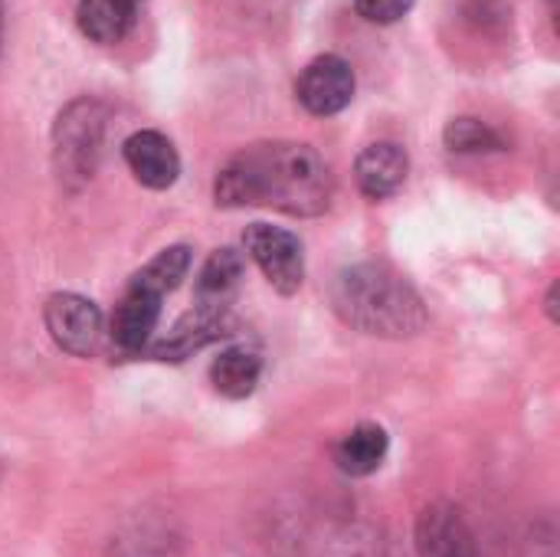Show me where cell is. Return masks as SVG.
Masks as SVG:
<instances>
[{"instance_id":"1","label":"cell","mask_w":560,"mask_h":557,"mask_svg":"<svg viewBox=\"0 0 560 557\" xmlns=\"http://www.w3.org/2000/svg\"><path fill=\"white\" fill-rule=\"evenodd\" d=\"M335 181L312 144L262 141L223 164L213 184L217 207H272L289 217H318L331 207Z\"/></svg>"},{"instance_id":"2","label":"cell","mask_w":560,"mask_h":557,"mask_svg":"<svg viewBox=\"0 0 560 557\" xmlns=\"http://www.w3.org/2000/svg\"><path fill=\"white\" fill-rule=\"evenodd\" d=\"M331 309L348 328L390 341L420 335L430 318L420 292L381 263L341 269L331 282Z\"/></svg>"},{"instance_id":"3","label":"cell","mask_w":560,"mask_h":557,"mask_svg":"<svg viewBox=\"0 0 560 557\" xmlns=\"http://www.w3.org/2000/svg\"><path fill=\"white\" fill-rule=\"evenodd\" d=\"M105 135V108L95 98L69 102L52 128V161L56 174L66 187H82L92 181Z\"/></svg>"},{"instance_id":"4","label":"cell","mask_w":560,"mask_h":557,"mask_svg":"<svg viewBox=\"0 0 560 557\" xmlns=\"http://www.w3.org/2000/svg\"><path fill=\"white\" fill-rule=\"evenodd\" d=\"M243 253L259 266L266 282L279 295H295L305 282L302 240L272 223H249L243 233Z\"/></svg>"},{"instance_id":"5","label":"cell","mask_w":560,"mask_h":557,"mask_svg":"<svg viewBox=\"0 0 560 557\" xmlns=\"http://www.w3.org/2000/svg\"><path fill=\"white\" fill-rule=\"evenodd\" d=\"M43 322H46V332L56 341V348L72 358H92L102 351L105 318L92 299H85L79 292H56L46 299Z\"/></svg>"},{"instance_id":"6","label":"cell","mask_w":560,"mask_h":557,"mask_svg":"<svg viewBox=\"0 0 560 557\" xmlns=\"http://www.w3.org/2000/svg\"><path fill=\"white\" fill-rule=\"evenodd\" d=\"M354 89H358V82H354L351 62H345L335 53L312 59L295 82V95H299L302 108L318 118L345 112L354 98Z\"/></svg>"},{"instance_id":"7","label":"cell","mask_w":560,"mask_h":557,"mask_svg":"<svg viewBox=\"0 0 560 557\" xmlns=\"http://www.w3.org/2000/svg\"><path fill=\"white\" fill-rule=\"evenodd\" d=\"M417 557H482L466 515L453 502H430L413 525Z\"/></svg>"},{"instance_id":"8","label":"cell","mask_w":560,"mask_h":557,"mask_svg":"<svg viewBox=\"0 0 560 557\" xmlns=\"http://www.w3.org/2000/svg\"><path fill=\"white\" fill-rule=\"evenodd\" d=\"M161 302L164 299L154 292H144L131 282L125 286V292L112 312L108 332H105L121 355H141L154 341V332L161 322Z\"/></svg>"},{"instance_id":"9","label":"cell","mask_w":560,"mask_h":557,"mask_svg":"<svg viewBox=\"0 0 560 557\" xmlns=\"http://www.w3.org/2000/svg\"><path fill=\"white\" fill-rule=\"evenodd\" d=\"M121 154H125V164L135 174V181L151 190H167L180 177V154L171 144V138L161 131L144 128V131L128 135L121 144Z\"/></svg>"},{"instance_id":"10","label":"cell","mask_w":560,"mask_h":557,"mask_svg":"<svg viewBox=\"0 0 560 557\" xmlns=\"http://www.w3.org/2000/svg\"><path fill=\"white\" fill-rule=\"evenodd\" d=\"M226 312L230 309H207V305H194V312H187L164 338L151 341L144 351L154 361H184L194 351L207 348L210 341H217L220 335H226Z\"/></svg>"},{"instance_id":"11","label":"cell","mask_w":560,"mask_h":557,"mask_svg":"<svg viewBox=\"0 0 560 557\" xmlns=\"http://www.w3.org/2000/svg\"><path fill=\"white\" fill-rule=\"evenodd\" d=\"M407 171L410 158L397 141H374L354 161V181L371 200H387L390 194H397L407 181Z\"/></svg>"},{"instance_id":"12","label":"cell","mask_w":560,"mask_h":557,"mask_svg":"<svg viewBox=\"0 0 560 557\" xmlns=\"http://www.w3.org/2000/svg\"><path fill=\"white\" fill-rule=\"evenodd\" d=\"M390 450V437L381 423H358L351 433H345L335 446V466L351 476V479H364L374 476Z\"/></svg>"},{"instance_id":"13","label":"cell","mask_w":560,"mask_h":557,"mask_svg":"<svg viewBox=\"0 0 560 557\" xmlns=\"http://www.w3.org/2000/svg\"><path fill=\"white\" fill-rule=\"evenodd\" d=\"M246 272V259L243 253L223 246L217 253H210V259L203 263L200 276H197V305L207 309H230L240 282Z\"/></svg>"},{"instance_id":"14","label":"cell","mask_w":560,"mask_h":557,"mask_svg":"<svg viewBox=\"0 0 560 557\" xmlns=\"http://www.w3.org/2000/svg\"><path fill=\"white\" fill-rule=\"evenodd\" d=\"M138 20V7L125 3V0H79L75 7V23L82 30V36H89L92 43H121L131 26Z\"/></svg>"},{"instance_id":"15","label":"cell","mask_w":560,"mask_h":557,"mask_svg":"<svg viewBox=\"0 0 560 557\" xmlns=\"http://www.w3.org/2000/svg\"><path fill=\"white\" fill-rule=\"evenodd\" d=\"M262 358L249 348H226L210 364V384L226 401H243L259 387Z\"/></svg>"},{"instance_id":"16","label":"cell","mask_w":560,"mask_h":557,"mask_svg":"<svg viewBox=\"0 0 560 557\" xmlns=\"http://www.w3.org/2000/svg\"><path fill=\"white\" fill-rule=\"evenodd\" d=\"M190 272V246L177 243V246H167L161 250L154 259H148L135 276H131V286L144 289V292H154V295H167L174 292Z\"/></svg>"},{"instance_id":"17","label":"cell","mask_w":560,"mask_h":557,"mask_svg":"<svg viewBox=\"0 0 560 557\" xmlns=\"http://www.w3.org/2000/svg\"><path fill=\"white\" fill-rule=\"evenodd\" d=\"M443 141L450 151H459V154H479V151H502L505 148L502 135L479 118H453L443 131Z\"/></svg>"},{"instance_id":"18","label":"cell","mask_w":560,"mask_h":557,"mask_svg":"<svg viewBox=\"0 0 560 557\" xmlns=\"http://www.w3.org/2000/svg\"><path fill=\"white\" fill-rule=\"evenodd\" d=\"M417 0H354V10L358 16H364L368 23H377V26H390L397 20H404L410 10H413Z\"/></svg>"},{"instance_id":"19","label":"cell","mask_w":560,"mask_h":557,"mask_svg":"<svg viewBox=\"0 0 560 557\" xmlns=\"http://www.w3.org/2000/svg\"><path fill=\"white\" fill-rule=\"evenodd\" d=\"M558 292H560V286H558V282H555V286L548 289V299H545V312H548V318H551L555 325H558V322H560V315H558Z\"/></svg>"},{"instance_id":"20","label":"cell","mask_w":560,"mask_h":557,"mask_svg":"<svg viewBox=\"0 0 560 557\" xmlns=\"http://www.w3.org/2000/svg\"><path fill=\"white\" fill-rule=\"evenodd\" d=\"M125 557H161L151 545H141V548H131V555H125Z\"/></svg>"},{"instance_id":"21","label":"cell","mask_w":560,"mask_h":557,"mask_svg":"<svg viewBox=\"0 0 560 557\" xmlns=\"http://www.w3.org/2000/svg\"><path fill=\"white\" fill-rule=\"evenodd\" d=\"M125 3H131V7H138V3H141V0H125Z\"/></svg>"},{"instance_id":"22","label":"cell","mask_w":560,"mask_h":557,"mask_svg":"<svg viewBox=\"0 0 560 557\" xmlns=\"http://www.w3.org/2000/svg\"><path fill=\"white\" fill-rule=\"evenodd\" d=\"M479 3H492V0H479Z\"/></svg>"}]
</instances>
